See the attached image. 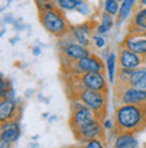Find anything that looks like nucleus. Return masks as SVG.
I'll return each instance as SVG.
<instances>
[{
    "mask_svg": "<svg viewBox=\"0 0 146 148\" xmlns=\"http://www.w3.org/2000/svg\"><path fill=\"white\" fill-rule=\"evenodd\" d=\"M116 132L135 133L146 127V104L142 105H118L114 110Z\"/></svg>",
    "mask_w": 146,
    "mask_h": 148,
    "instance_id": "1",
    "label": "nucleus"
},
{
    "mask_svg": "<svg viewBox=\"0 0 146 148\" xmlns=\"http://www.w3.org/2000/svg\"><path fill=\"white\" fill-rule=\"evenodd\" d=\"M58 46H60V51H61L62 58H65L69 63L77 62L80 59H83L92 54L89 47H85L76 42L75 39H73V36H72L71 31L60 39Z\"/></svg>",
    "mask_w": 146,
    "mask_h": 148,
    "instance_id": "3",
    "label": "nucleus"
},
{
    "mask_svg": "<svg viewBox=\"0 0 146 148\" xmlns=\"http://www.w3.org/2000/svg\"><path fill=\"white\" fill-rule=\"evenodd\" d=\"M146 31V7L138 5L135 10L133 20L129 26V32H143Z\"/></svg>",
    "mask_w": 146,
    "mask_h": 148,
    "instance_id": "14",
    "label": "nucleus"
},
{
    "mask_svg": "<svg viewBox=\"0 0 146 148\" xmlns=\"http://www.w3.org/2000/svg\"><path fill=\"white\" fill-rule=\"evenodd\" d=\"M98 119H100V117L93 110L87 108L85 105H81L79 108H73L71 113V121H69L71 123L72 132L79 131L80 128H83L84 125L89 124V123L98 120Z\"/></svg>",
    "mask_w": 146,
    "mask_h": 148,
    "instance_id": "8",
    "label": "nucleus"
},
{
    "mask_svg": "<svg viewBox=\"0 0 146 148\" xmlns=\"http://www.w3.org/2000/svg\"><path fill=\"white\" fill-rule=\"evenodd\" d=\"M20 136V125L19 119L11 121H6L1 123V133H0V140L7 141L10 144L15 143Z\"/></svg>",
    "mask_w": 146,
    "mask_h": 148,
    "instance_id": "12",
    "label": "nucleus"
},
{
    "mask_svg": "<svg viewBox=\"0 0 146 148\" xmlns=\"http://www.w3.org/2000/svg\"><path fill=\"white\" fill-rule=\"evenodd\" d=\"M73 135L81 143L93 140V139H102V136L104 135V127H103L102 119H98V120L92 121L89 124L84 125L83 128L73 132Z\"/></svg>",
    "mask_w": 146,
    "mask_h": 148,
    "instance_id": "10",
    "label": "nucleus"
},
{
    "mask_svg": "<svg viewBox=\"0 0 146 148\" xmlns=\"http://www.w3.org/2000/svg\"><path fill=\"white\" fill-rule=\"evenodd\" d=\"M103 127H104V131H112V128L115 127V121L110 117H107L103 120Z\"/></svg>",
    "mask_w": 146,
    "mask_h": 148,
    "instance_id": "28",
    "label": "nucleus"
},
{
    "mask_svg": "<svg viewBox=\"0 0 146 148\" xmlns=\"http://www.w3.org/2000/svg\"><path fill=\"white\" fill-rule=\"evenodd\" d=\"M118 55L115 51L108 53L106 57V70H107V79L110 85H116V73H118Z\"/></svg>",
    "mask_w": 146,
    "mask_h": 148,
    "instance_id": "16",
    "label": "nucleus"
},
{
    "mask_svg": "<svg viewBox=\"0 0 146 148\" xmlns=\"http://www.w3.org/2000/svg\"><path fill=\"white\" fill-rule=\"evenodd\" d=\"M118 55V67L119 69H127V70H135L142 66V63L146 62L145 58L141 55L135 54L131 50L126 49L125 46L119 45V49L116 51Z\"/></svg>",
    "mask_w": 146,
    "mask_h": 148,
    "instance_id": "9",
    "label": "nucleus"
},
{
    "mask_svg": "<svg viewBox=\"0 0 146 148\" xmlns=\"http://www.w3.org/2000/svg\"><path fill=\"white\" fill-rule=\"evenodd\" d=\"M120 45L141 55L146 61V36L143 32H127Z\"/></svg>",
    "mask_w": 146,
    "mask_h": 148,
    "instance_id": "11",
    "label": "nucleus"
},
{
    "mask_svg": "<svg viewBox=\"0 0 146 148\" xmlns=\"http://www.w3.org/2000/svg\"><path fill=\"white\" fill-rule=\"evenodd\" d=\"M114 24H115L114 16H111V15H108V14H106V12H103L102 18H100V23H99L95 28V34H98V35H106L107 32L114 27Z\"/></svg>",
    "mask_w": 146,
    "mask_h": 148,
    "instance_id": "19",
    "label": "nucleus"
},
{
    "mask_svg": "<svg viewBox=\"0 0 146 148\" xmlns=\"http://www.w3.org/2000/svg\"><path fill=\"white\" fill-rule=\"evenodd\" d=\"M39 20L42 27L51 35L57 36V38H62L71 31V24L66 20L64 12L58 8H51L48 11H44L39 14Z\"/></svg>",
    "mask_w": 146,
    "mask_h": 148,
    "instance_id": "2",
    "label": "nucleus"
},
{
    "mask_svg": "<svg viewBox=\"0 0 146 148\" xmlns=\"http://www.w3.org/2000/svg\"><path fill=\"white\" fill-rule=\"evenodd\" d=\"M118 1H119V3H123V1H125V0H118Z\"/></svg>",
    "mask_w": 146,
    "mask_h": 148,
    "instance_id": "33",
    "label": "nucleus"
},
{
    "mask_svg": "<svg viewBox=\"0 0 146 148\" xmlns=\"http://www.w3.org/2000/svg\"><path fill=\"white\" fill-rule=\"evenodd\" d=\"M41 53H42L41 47H38V46H34V47H33V54H34V57H38V55H41Z\"/></svg>",
    "mask_w": 146,
    "mask_h": 148,
    "instance_id": "29",
    "label": "nucleus"
},
{
    "mask_svg": "<svg viewBox=\"0 0 146 148\" xmlns=\"http://www.w3.org/2000/svg\"><path fill=\"white\" fill-rule=\"evenodd\" d=\"M127 85L139 90H146V66H141L131 71Z\"/></svg>",
    "mask_w": 146,
    "mask_h": 148,
    "instance_id": "17",
    "label": "nucleus"
},
{
    "mask_svg": "<svg viewBox=\"0 0 146 148\" xmlns=\"http://www.w3.org/2000/svg\"><path fill=\"white\" fill-rule=\"evenodd\" d=\"M71 34H72V36H73V39H75L77 43H80V45H83V46H85V47H89L92 45L91 35H88L79 24H77V26H72Z\"/></svg>",
    "mask_w": 146,
    "mask_h": 148,
    "instance_id": "20",
    "label": "nucleus"
},
{
    "mask_svg": "<svg viewBox=\"0 0 146 148\" xmlns=\"http://www.w3.org/2000/svg\"><path fill=\"white\" fill-rule=\"evenodd\" d=\"M79 148H106V145L102 141V139H93V140L83 143V145H80Z\"/></svg>",
    "mask_w": 146,
    "mask_h": 148,
    "instance_id": "25",
    "label": "nucleus"
},
{
    "mask_svg": "<svg viewBox=\"0 0 146 148\" xmlns=\"http://www.w3.org/2000/svg\"><path fill=\"white\" fill-rule=\"evenodd\" d=\"M137 4H138V0H125L123 3H120V10L116 16V23L120 24L130 19V16L134 15Z\"/></svg>",
    "mask_w": 146,
    "mask_h": 148,
    "instance_id": "18",
    "label": "nucleus"
},
{
    "mask_svg": "<svg viewBox=\"0 0 146 148\" xmlns=\"http://www.w3.org/2000/svg\"><path fill=\"white\" fill-rule=\"evenodd\" d=\"M115 97L118 105H142L146 104V90L135 89L129 85H116Z\"/></svg>",
    "mask_w": 146,
    "mask_h": 148,
    "instance_id": "5",
    "label": "nucleus"
},
{
    "mask_svg": "<svg viewBox=\"0 0 146 148\" xmlns=\"http://www.w3.org/2000/svg\"><path fill=\"white\" fill-rule=\"evenodd\" d=\"M16 40H19V38H16V36H15V38H12L11 39V45H15Z\"/></svg>",
    "mask_w": 146,
    "mask_h": 148,
    "instance_id": "32",
    "label": "nucleus"
},
{
    "mask_svg": "<svg viewBox=\"0 0 146 148\" xmlns=\"http://www.w3.org/2000/svg\"><path fill=\"white\" fill-rule=\"evenodd\" d=\"M120 10V3L118 0H104L103 3V12H106L111 16H118V12Z\"/></svg>",
    "mask_w": 146,
    "mask_h": 148,
    "instance_id": "22",
    "label": "nucleus"
},
{
    "mask_svg": "<svg viewBox=\"0 0 146 148\" xmlns=\"http://www.w3.org/2000/svg\"><path fill=\"white\" fill-rule=\"evenodd\" d=\"M138 5H142V7H146V0H138Z\"/></svg>",
    "mask_w": 146,
    "mask_h": 148,
    "instance_id": "31",
    "label": "nucleus"
},
{
    "mask_svg": "<svg viewBox=\"0 0 146 148\" xmlns=\"http://www.w3.org/2000/svg\"><path fill=\"white\" fill-rule=\"evenodd\" d=\"M75 98L83 102V105L89 108L91 110L98 114L100 119H103L104 112H106V104H107V93L103 92H96V90L89 89H79L76 90Z\"/></svg>",
    "mask_w": 146,
    "mask_h": 148,
    "instance_id": "4",
    "label": "nucleus"
},
{
    "mask_svg": "<svg viewBox=\"0 0 146 148\" xmlns=\"http://www.w3.org/2000/svg\"><path fill=\"white\" fill-rule=\"evenodd\" d=\"M76 11L79 12V14H81L83 16H89L92 14V8H91V5L84 0L83 3H80L79 4V7H77V10Z\"/></svg>",
    "mask_w": 146,
    "mask_h": 148,
    "instance_id": "26",
    "label": "nucleus"
},
{
    "mask_svg": "<svg viewBox=\"0 0 146 148\" xmlns=\"http://www.w3.org/2000/svg\"><path fill=\"white\" fill-rule=\"evenodd\" d=\"M79 81V88L81 89H89V90H96V92H103L107 93V86L108 79L103 73H85L77 77Z\"/></svg>",
    "mask_w": 146,
    "mask_h": 148,
    "instance_id": "7",
    "label": "nucleus"
},
{
    "mask_svg": "<svg viewBox=\"0 0 146 148\" xmlns=\"http://www.w3.org/2000/svg\"><path fill=\"white\" fill-rule=\"evenodd\" d=\"M143 148H146V141H145V143H143Z\"/></svg>",
    "mask_w": 146,
    "mask_h": 148,
    "instance_id": "34",
    "label": "nucleus"
},
{
    "mask_svg": "<svg viewBox=\"0 0 146 148\" xmlns=\"http://www.w3.org/2000/svg\"><path fill=\"white\" fill-rule=\"evenodd\" d=\"M71 70L75 75H81L85 73H103L104 71V65L103 61L99 58L96 54L92 53L85 58L80 59L77 62H73L71 65Z\"/></svg>",
    "mask_w": 146,
    "mask_h": 148,
    "instance_id": "6",
    "label": "nucleus"
},
{
    "mask_svg": "<svg viewBox=\"0 0 146 148\" xmlns=\"http://www.w3.org/2000/svg\"><path fill=\"white\" fill-rule=\"evenodd\" d=\"M0 148H11V144H10V143H7V141L0 140Z\"/></svg>",
    "mask_w": 146,
    "mask_h": 148,
    "instance_id": "30",
    "label": "nucleus"
},
{
    "mask_svg": "<svg viewBox=\"0 0 146 148\" xmlns=\"http://www.w3.org/2000/svg\"><path fill=\"white\" fill-rule=\"evenodd\" d=\"M11 82L8 81V79H6L4 78V75H1L0 77V93H4V92H7L10 88H11Z\"/></svg>",
    "mask_w": 146,
    "mask_h": 148,
    "instance_id": "27",
    "label": "nucleus"
},
{
    "mask_svg": "<svg viewBox=\"0 0 146 148\" xmlns=\"http://www.w3.org/2000/svg\"><path fill=\"white\" fill-rule=\"evenodd\" d=\"M131 71L133 70H127V69H118L116 73V85H127L129 79H130ZM115 85V86H116Z\"/></svg>",
    "mask_w": 146,
    "mask_h": 148,
    "instance_id": "23",
    "label": "nucleus"
},
{
    "mask_svg": "<svg viewBox=\"0 0 146 148\" xmlns=\"http://www.w3.org/2000/svg\"><path fill=\"white\" fill-rule=\"evenodd\" d=\"M143 34H145V36H146V31H143Z\"/></svg>",
    "mask_w": 146,
    "mask_h": 148,
    "instance_id": "35",
    "label": "nucleus"
},
{
    "mask_svg": "<svg viewBox=\"0 0 146 148\" xmlns=\"http://www.w3.org/2000/svg\"><path fill=\"white\" fill-rule=\"evenodd\" d=\"M114 148H138V140L131 132H116Z\"/></svg>",
    "mask_w": 146,
    "mask_h": 148,
    "instance_id": "15",
    "label": "nucleus"
},
{
    "mask_svg": "<svg viewBox=\"0 0 146 148\" xmlns=\"http://www.w3.org/2000/svg\"><path fill=\"white\" fill-rule=\"evenodd\" d=\"M84 0H54L55 7L61 10L62 12H71L76 11L80 3H83Z\"/></svg>",
    "mask_w": 146,
    "mask_h": 148,
    "instance_id": "21",
    "label": "nucleus"
},
{
    "mask_svg": "<svg viewBox=\"0 0 146 148\" xmlns=\"http://www.w3.org/2000/svg\"><path fill=\"white\" fill-rule=\"evenodd\" d=\"M18 119V101H11V100H4L1 98L0 101V121H11Z\"/></svg>",
    "mask_w": 146,
    "mask_h": 148,
    "instance_id": "13",
    "label": "nucleus"
},
{
    "mask_svg": "<svg viewBox=\"0 0 146 148\" xmlns=\"http://www.w3.org/2000/svg\"><path fill=\"white\" fill-rule=\"evenodd\" d=\"M91 40H92V45H93L96 49H104L107 45V40H106V36L104 35L93 34V35L91 36Z\"/></svg>",
    "mask_w": 146,
    "mask_h": 148,
    "instance_id": "24",
    "label": "nucleus"
}]
</instances>
